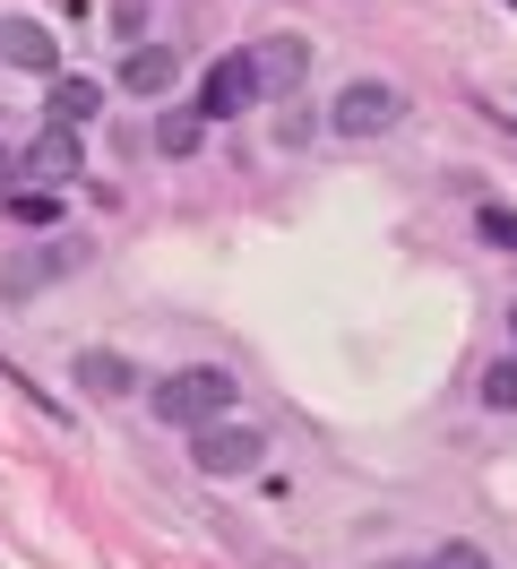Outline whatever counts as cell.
Here are the masks:
<instances>
[{
  "label": "cell",
  "instance_id": "d6986e66",
  "mask_svg": "<svg viewBox=\"0 0 517 569\" xmlns=\"http://www.w3.org/2000/svg\"><path fill=\"white\" fill-rule=\"evenodd\" d=\"M379 569H422V561H379Z\"/></svg>",
  "mask_w": 517,
  "mask_h": 569
},
{
  "label": "cell",
  "instance_id": "ffe728a7",
  "mask_svg": "<svg viewBox=\"0 0 517 569\" xmlns=\"http://www.w3.org/2000/svg\"><path fill=\"white\" fill-rule=\"evenodd\" d=\"M509 337H517V302H509Z\"/></svg>",
  "mask_w": 517,
  "mask_h": 569
},
{
  "label": "cell",
  "instance_id": "2e32d148",
  "mask_svg": "<svg viewBox=\"0 0 517 569\" xmlns=\"http://www.w3.org/2000/svg\"><path fill=\"white\" fill-rule=\"evenodd\" d=\"M422 569H491V561H483V543H440Z\"/></svg>",
  "mask_w": 517,
  "mask_h": 569
},
{
  "label": "cell",
  "instance_id": "30bf717a",
  "mask_svg": "<svg viewBox=\"0 0 517 569\" xmlns=\"http://www.w3.org/2000/svg\"><path fill=\"white\" fill-rule=\"evenodd\" d=\"M96 104H103L96 78H61V70H52V112H43V121H61V130H87V121H96Z\"/></svg>",
  "mask_w": 517,
  "mask_h": 569
},
{
  "label": "cell",
  "instance_id": "ba28073f",
  "mask_svg": "<svg viewBox=\"0 0 517 569\" xmlns=\"http://www.w3.org/2000/svg\"><path fill=\"white\" fill-rule=\"evenodd\" d=\"M310 70V43L302 36H268V43H250V87L259 96H294Z\"/></svg>",
  "mask_w": 517,
  "mask_h": 569
},
{
  "label": "cell",
  "instance_id": "3957f363",
  "mask_svg": "<svg viewBox=\"0 0 517 569\" xmlns=\"http://www.w3.org/2000/svg\"><path fill=\"white\" fill-rule=\"evenodd\" d=\"M190 458H199V475H250V466L268 458V431H259V423H233V415H216V423L190 431Z\"/></svg>",
  "mask_w": 517,
  "mask_h": 569
},
{
  "label": "cell",
  "instance_id": "e0dca14e",
  "mask_svg": "<svg viewBox=\"0 0 517 569\" xmlns=\"http://www.w3.org/2000/svg\"><path fill=\"white\" fill-rule=\"evenodd\" d=\"M112 36H147V0H112Z\"/></svg>",
  "mask_w": 517,
  "mask_h": 569
},
{
  "label": "cell",
  "instance_id": "8fae6325",
  "mask_svg": "<svg viewBox=\"0 0 517 569\" xmlns=\"http://www.w3.org/2000/svg\"><path fill=\"white\" fill-rule=\"evenodd\" d=\"M78 389H96V397H130L138 389V371L121 355H78Z\"/></svg>",
  "mask_w": 517,
  "mask_h": 569
},
{
  "label": "cell",
  "instance_id": "7a4b0ae2",
  "mask_svg": "<svg viewBox=\"0 0 517 569\" xmlns=\"http://www.w3.org/2000/svg\"><path fill=\"white\" fill-rule=\"evenodd\" d=\"M406 121V87H388V78H354L337 104H328V130L337 139H379V130H397Z\"/></svg>",
  "mask_w": 517,
  "mask_h": 569
},
{
  "label": "cell",
  "instance_id": "7c38bea8",
  "mask_svg": "<svg viewBox=\"0 0 517 569\" xmlns=\"http://www.w3.org/2000/svg\"><path fill=\"white\" fill-rule=\"evenodd\" d=\"M199 112H165V121H156V130H147V147H156V156H199Z\"/></svg>",
  "mask_w": 517,
  "mask_h": 569
},
{
  "label": "cell",
  "instance_id": "5bb4252c",
  "mask_svg": "<svg viewBox=\"0 0 517 569\" xmlns=\"http://www.w3.org/2000/svg\"><path fill=\"white\" fill-rule=\"evenodd\" d=\"M483 406H491V415H509V406H517V355H500L491 371H483Z\"/></svg>",
  "mask_w": 517,
  "mask_h": 569
},
{
  "label": "cell",
  "instance_id": "277c9868",
  "mask_svg": "<svg viewBox=\"0 0 517 569\" xmlns=\"http://www.w3.org/2000/svg\"><path fill=\"white\" fill-rule=\"evenodd\" d=\"M250 104H259V87H250V52H216V61L199 70L190 112H199V121H241Z\"/></svg>",
  "mask_w": 517,
  "mask_h": 569
},
{
  "label": "cell",
  "instance_id": "5b68a950",
  "mask_svg": "<svg viewBox=\"0 0 517 569\" xmlns=\"http://www.w3.org/2000/svg\"><path fill=\"white\" fill-rule=\"evenodd\" d=\"M87 164V147H78V130H61V121H43L27 147H18V190H61L69 173Z\"/></svg>",
  "mask_w": 517,
  "mask_h": 569
},
{
  "label": "cell",
  "instance_id": "ac0fdd59",
  "mask_svg": "<svg viewBox=\"0 0 517 569\" xmlns=\"http://www.w3.org/2000/svg\"><path fill=\"white\" fill-rule=\"evenodd\" d=\"M18 190V147H0V199Z\"/></svg>",
  "mask_w": 517,
  "mask_h": 569
},
{
  "label": "cell",
  "instance_id": "4fadbf2b",
  "mask_svg": "<svg viewBox=\"0 0 517 569\" xmlns=\"http://www.w3.org/2000/svg\"><path fill=\"white\" fill-rule=\"evenodd\" d=\"M9 216H18L27 233H52V224H61V190H9Z\"/></svg>",
  "mask_w": 517,
  "mask_h": 569
},
{
  "label": "cell",
  "instance_id": "6da1fadb",
  "mask_svg": "<svg viewBox=\"0 0 517 569\" xmlns=\"http://www.w3.org/2000/svg\"><path fill=\"white\" fill-rule=\"evenodd\" d=\"M156 423H181V431H199V423H216V415H233V371L225 362H181V371H165L156 380Z\"/></svg>",
  "mask_w": 517,
  "mask_h": 569
},
{
  "label": "cell",
  "instance_id": "44dd1931",
  "mask_svg": "<svg viewBox=\"0 0 517 569\" xmlns=\"http://www.w3.org/2000/svg\"><path fill=\"white\" fill-rule=\"evenodd\" d=\"M509 9H517V0H509Z\"/></svg>",
  "mask_w": 517,
  "mask_h": 569
},
{
  "label": "cell",
  "instance_id": "52a82bcc",
  "mask_svg": "<svg viewBox=\"0 0 517 569\" xmlns=\"http://www.w3.org/2000/svg\"><path fill=\"white\" fill-rule=\"evenodd\" d=\"M0 61L27 70V78H52V70H61V43H52L43 18H18V9H9V18H0Z\"/></svg>",
  "mask_w": 517,
  "mask_h": 569
},
{
  "label": "cell",
  "instance_id": "9a60e30c",
  "mask_svg": "<svg viewBox=\"0 0 517 569\" xmlns=\"http://www.w3.org/2000/svg\"><path fill=\"white\" fill-rule=\"evenodd\" d=\"M475 233H483L491 250H517V208H483V216H475Z\"/></svg>",
  "mask_w": 517,
  "mask_h": 569
},
{
  "label": "cell",
  "instance_id": "8992f818",
  "mask_svg": "<svg viewBox=\"0 0 517 569\" xmlns=\"http://www.w3.org/2000/svg\"><path fill=\"white\" fill-rule=\"evenodd\" d=\"M87 268V242H43V250H18L9 268H0V293L9 302H27V293H43L52 277H78Z\"/></svg>",
  "mask_w": 517,
  "mask_h": 569
},
{
  "label": "cell",
  "instance_id": "9c48e42d",
  "mask_svg": "<svg viewBox=\"0 0 517 569\" xmlns=\"http://www.w3.org/2000/svg\"><path fill=\"white\" fill-rule=\"evenodd\" d=\"M172 78H181V52H172V43H138L130 61H121V96H147V104H156Z\"/></svg>",
  "mask_w": 517,
  "mask_h": 569
}]
</instances>
